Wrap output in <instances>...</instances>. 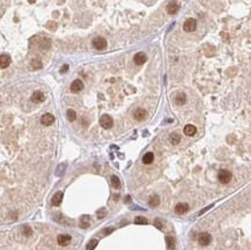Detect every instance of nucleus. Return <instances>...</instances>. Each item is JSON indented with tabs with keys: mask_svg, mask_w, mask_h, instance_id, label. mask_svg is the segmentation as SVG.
I'll return each instance as SVG.
<instances>
[{
	"mask_svg": "<svg viewBox=\"0 0 251 250\" xmlns=\"http://www.w3.org/2000/svg\"><path fill=\"white\" fill-rule=\"evenodd\" d=\"M211 207H212V205H211V206H208V207H206V208H204V210H203V211H200V212H199L198 214H199V216H200V214H203L204 212H206V211H207V210H209Z\"/></svg>",
	"mask_w": 251,
	"mask_h": 250,
	"instance_id": "obj_33",
	"label": "nucleus"
},
{
	"mask_svg": "<svg viewBox=\"0 0 251 250\" xmlns=\"http://www.w3.org/2000/svg\"><path fill=\"white\" fill-rule=\"evenodd\" d=\"M111 184H112V187L115 189H119L120 188V181H119V178L116 175L111 176Z\"/></svg>",
	"mask_w": 251,
	"mask_h": 250,
	"instance_id": "obj_23",
	"label": "nucleus"
},
{
	"mask_svg": "<svg viewBox=\"0 0 251 250\" xmlns=\"http://www.w3.org/2000/svg\"><path fill=\"white\" fill-rule=\"evenodd\" d=\"M83 89V82L81 80H74L71 85V91L73 93H79Z\"/></svg>",
	"mask_w": 251,
	"mask_h": 250,
	"instance_id": "obj_9",
	"label": "nucleus"
},
{
	"mask_svg": "<svg viewBox=\"0 0 251 250\" xmlns=\"http://www.w3.org/2000/svg\"><path fill=\"white\" fill-rule=\"evenodd\" d=\"M111 231H114V228H112V227L106 228V229H103V230H102V234H103V235H108V234H110Z\"/></svg>",
	"mask_w": 251,
	"mask_h": 250,
	"instance_id": "obj_31",
	"label": "nucleus"
},
{
	"mask_svg": "<svg viewBox=\"0 0 251 250\" xmlns=\"http://www.w3.org/2000/svg\"><path fill=\"white\" fill-rule=\"evenodd\" d=\"M71 241H72V237H71L69 235H67V234L58 235V237H57V242H58V244H59V245H63V247L68 245V244L71 243Z\"/></svg>",
	"mask_w": 251,
	"mask_h": 250,
	"instance_id": "obj_7",
	"label": "nucleus"
},
{
	"mask_svg": "<svg viewBox=\"0 0 251 250\" xmlns=\"http://www.w3.org/2000/svg\"><path fill=\"white\" fill-rule=\"evenodd\" d=\"M63 197H64V194H63L61 191L56 192L55 196L52 197V200H51L52 205H53V206H59V205L61 204V202H63Z\"/></svg>",
	"mask_w": 251,
	"mask_h": 250,
	"instance_id": "obj_11",
	"label": "nucleus"
},
{
	"mask_svg": "<svg viewBox=\"0 0 251 250\" xmlns=\"http://www.w3.org/2000/svg\"><path fill=\"white\" fill-rule=\"evenodd\" d=\"M196 132H197V128L194 126V125H192V124H188V125H185V128H184V133H185L186 136L192 137V136L196 134Z\"/></svg>",
	"mask_w": 251,
	"mask_h": 250,
	"instance_id": "obj_16",
	"label": "nucleus"
},
{
	"mask_svg": "<svg viewBox=\"0 0 251 250\" xmlns=\"http://www.w3.org/2000/svg\"><path fill=\"white\" fill-rule=\"evenodd\" d=\"M169 140H170V142L172 145H177V144H179V141H181V136H179L178 133H176V132H174L169 136Z\"/></svg>",
	"mask_w": 251,
	"mask_h": 250,
	"instance_id": "obj_20",
	"label": "nucleus"
},
{
	"mask_svg": "<svg viewBox=\"0 0 251 250\" xmlns=\"http://www.w3.org/2000/svg\"><path fill=\"white\" fill-rule=\"evenodd\" d=\"M178 11H179V5H178L176 1H170V3L167 5V12H168V14L175 15Z\"/></svg>",
	"mask_w": 251,
	"mask_h": 250,
	"instance_id": "obj_10",
	"label": "nucleus"
},
{
	"mask_svg": "<svg viewBox=\"0 0 251 250\" xmlns=\"http://www.w3.org/2000/svg\"><path fill=\"white\" fill-rule=\"evenodd\" d=\"M154 225L159 228V229H162V227H163V225H162V221H161L160 219H155L154 220Z\"/></svg>",
	"mask_w": 251,
	"mask_h": 250,
	"instance_id": "obj_29",
	"label": "nucleus"
},
{
	"mask_svg": "<svg viewBox=\"0 0 251 250\" xmlns=\"http://www.w3.org/2000/svg\"><path fill=\"white\" fill-rule=\"evenodd\" d=\"M196 28H197V21L194 19H188L183 24V29L186 32H192L196 30Z\"/></svg>",
	"mask_w": 251,
	"mask_h": 250,
	"instance_id": "obj_4",
	"label": "nucleus"
},
{
	"mask_svg": "<svg viewBox=\"0 0 251 250\" xmlns=\"http://www.w3.org/2000/svg\"><path fill=\"white\" fill-rule=\"evenodd\" d=\"M35 1H36V0H28V3H29V4H34Z\"/></svg>",
	"mask_w": 251,
	"mask_h": 250,
	"instance_id": "obj_35",
	"label": "nucleus"
},
{
	"mask_svg": "<svg viewBox=\"0 0 251 250\" xmlns=\"http://www.w3.org/2000/svg\"><path fill=\"white\" fill-rule=\"evenodd\" d=\"M188 211H189V205H188L186 203H179V204H177L176 207H175V212H176L177 214H184V213H186Z\"/></svg>",
	"mask_w": 251,
	"mask_h": 250,
	"instance_id": "obj_13",
	"label": "nucleus"
},
{
	"mask_svg": "<svg viewBox=\"0 0 251 250\" xmlns=\"http://www.w3.org/2000/svg\"><path fill=\"white\" fill-rule=\"evenodd\" d=\"M100 124H101V126H102L103 129L108 130V129L112 128V125H114V119H112L109 115H103V116L100 118Z\"/></svg>",
	"mask_w": 251,
	"mask_h": 250,
	"instance_id": "obj_1",
	"label": "nucleus"
},
{
	"mask_svg": "<svg viewBox=\"0 0 251 250\" xmlns=\"http://www.w3.org/2000/svg\"><path fill=\"white\" fill-rule=\"evenodd\" d=\"M175 102L178 104V105H183L185 102H186V95L184 93H178L175 97Z\"/></svg>",
	"mask_w": 251,
	"mask_h": 250,
	"instance_id": "obj_18",
	"label": "nucleus"
},
{
	"mask_svg": "<svg viewBox=\"0 0 251 250\" xmlns=\"http://www.w3.org/2000/svg\"><path fill=\"white\" fill-rule=\"evenodd\" d=\"M146 115H147V112H146V110L145 109H137L135 111H134V118L137 119V120H143L146 118Z\"/></svg>",
	"mask_w": 251,
	"mask_h": 250,
	"instance_id": "obj_15",
	"label": "nucleus"
},
{
	"mask_svg": "<svg viewBox=\"0 0 251 250\" xmlns=\"http://www.w3.org/2000/svg\"><path fill=\"white\" fill-rule=\"evenodd\" d=\"M147 222L148 221H147V219L145 217H137L134 219V224H137V225H146Z\"/></svg>",
	"mask_w": 251,
	"mask_h": 250,
	"instance_id": "obj_27",
	"label": "nucleus"
},
{
	"mask_svg": "<svg viewBox=\"0 0 251 250\" xmlns=\"http://www.w3.org/2000/svg\"><path fill=\"white\" fill-rule=\"evenodd\" d=\"M53 122H55V116L51 114H44L41 117V123L43 125H45V126H50V125H52Z\"/></svg>",
	"mask_w": 251,
	"mask_h": 250,
	"instance_id": "obj_6",
	"label": "nucleus"
},
{
	"mask_svg": "<svg viewBox=\"0 0 251 250\" xmlns=\"http://www.w3.org/2000/svg\"><path fill=\"white\" fill-rule=\"evenodd\" d=\"M211 241H212V236L208 234V233H206V231H204V233H200L199 234V236H198V242L200 243V245H208L209 243H211Z\"/></svg>",
	"mask_w": 251,
	"mask_h": 250,
	"instance_id": "obj_5",
	"label": "nucleus"
},
{
	"mask_svg": "<svg viewBox=\"0 0 251 250\" xmlns=\"http://www.w3.org/2000/svg\"><path fill=\"white\" fill-rule=\"evenodd\" d=\"M44 100H45V96H44L43 92H41V91H36L31 95V101L35 103H42Z\"/></svg>",
	"mask_w": 251,
	"mask_h": 250,
	"instance_id": "obj_8",
	"label": "nucleus"
},
{
	"mask_svg": "<svg viewBox=\"0 0 251 250\" xmlns=\"http://www.w3.org/2000/svg\"><path fill=\"white\" fill-rule=\"evenodd\" d=\"M130 200H131V198H130V197H126V198H125V203H126V202L129 203Z\"/></svg>",
	"mask_w": 251,
	"mask_h": 250,
	"instance_id": "obj_34",
	"label": "nucleus"
},
{
	"mask_svg": "<svg viewBox=\"0 0 251 250\" xmlns=\"http://www.w3.org/2000/svg\"><path fill=\"white\" fill-rule=\"evenodd\" d=\"M105 216V208H101L100 211H97V218H103Z\"/></svg>",
	"mask_w": 251,
	"mask_h": 250,
	"instance_id": "obj_30",
	"label": "nucleus"
},
{
	"mask_svg": "<svg viewBox=\"0 0 251 250\" xmlns=\"http://www.w3.org/2000/svg\"><path fill=\"white\" fill-rule=\"evenodd\" d=\"M92 44H93V46H94L96 50H104V49L106 48V45H108V43H106L105 38L101 37V36L95 37V38L93 40Z\"/></svg>",
	"mask_w": 251,
	"mask_h": 250,
	"instance_id": "obj_3",
	"label": "nucleus"
},
{
	"mask_svg": "<svg viewBox=\"0 0 251 250\" xmlns=\"http://www.w3.org/2000/svg\"><path fill=\"white\" fill-rule=\"evenodd\" d=\"M0 66H1V68L4 69V68H7L8 66H9V64H11V58H9V56H7V55H5V53H3L1 56H0Z\"/></svg>",
	"mask_w": 251,
	"mask_h": 250,
	"instance_id": "obj_14",
	"label": "nucleus"
},
{
	"mask_svg": "<svg viewBox=\"0 0 251 250\" xmlns=\"http://www.w3.org/2000/svg\"><path fill=\"white\" fill-rule=\"evenodd\" d=\"M67 69H68V65L66 64V65H64V66H63V67L60 68V72H61V73H65Z\"/></svg>",
	"mask_w": 251,
	"mask_h": 250,
	"instance_id": "obj_32",
	"label": "nucleus"
},
{
	"mask_svg": "<svg viewBox=\"0 0 251 250\" xmlns=\"http://www.w3.org/2000/svg\"><path fill=\"white\" fill-rule=\"evenodd\" d=\"M67 118H68L69 122H74L75 118H77V114H75V111H74V110H72V109L67 110Z\"/></svg>",
	"mask_w": 251,
	"mask_h": 250,
	"instance_id": "obj_26",
	"label": "nucleus"
},
{
	"mask_svg": "<svg viewBox=\"0 0 251 250\" xmlns=\"http://www.w3.org/2000/svg\"><path fill=\"white\" fill-rule=\"evenodd\" d=\"M153 161H154V154L152 152L146 153L145 155H143V157H142V162L145 165H151Z\"/></svg>",
	"mask_w": 251,
	"mask_h": 250,
	"instance_id": "obj_19",
	"label": "nucleus"
},
{
	"mask_svg": "<svg viewBox=\"0 0 251 250\" xmlns=\"http://www.w3.org/2000/svg\"><path fill=\"white\" fill-rule=\"evenodd\" d=\"M97 244H98V241H97L96 239L90 240V241H89V243L87 244V250H94Z\"/></svg>",
	"mask_w": 251,
	"mask_h": 250,
	"instance_id": "obj_25",
	"label": "nucleus"
},
{
	"mask_svg": "<svg viewBox=\"0 0 251 250\" xmlns=\"http://www.w3.org/2000/svg\"><path fill=\"white\" fill-rule=\"evenodd\" d=\"M218 177H219V181H220L222 184H227V183H229L230 180H231V173H230L229 170L222 169V170L219 171Z\"/></svg>",
	"mask_w": 251,
	"mask_h": 250,
	"instance_id": "obj_2",
	"label": "nucleus"
},
{
	"mask_svg": "<svg viewBox=\"0 0 251 250\" xmlns=\"http://www.w3.org/2000/svg\"><path fill=\"white\" fill-rule=\"evenodd\" d=\"M148 204H149L152 207L159 206V205H160V197H159V196H156V194L152 196V197L149 198V200H148Z\"/></svg>",
	"mask_w": 251,
	"mask_h": 250,
	"instance_id": "obj_21",
	"label": "nucleus"
},
{
	"mask_svg": "<svg viewBox=\"0 0 251 250\" xmlns=\"http://www.w3.org/2000/svg\"><path fill=\"white\" fill-rule=\"evenodd\" d=\"M166 242H167V245L169 249H175V239L172 236H167Z\"/></svg>",
	"mask_w": 251,
	"mask_h": 250,
	"instance_id": "obj_24",
	"label": "nucleus"
},
{
	"mask_svg": "<svg viewBox=\"0 0 251 250\" xmlns=\"http://www.w3.org/2000/svg\"><path fill=\"white\" fill-rule=\"evenodd\" d=\"M22 231H23V234H24L26 236H30L31 233H32V230H31V228H30L29 226H23V227H22Z\"/></svg>",
	"mask_w": 251,
	"mask_h": 250,
	"instance_id": "obj_28",
	"label": "nucleus"
},
{
	"mask_svg": "<svg viewBox=\"0 0 251 250\" xmlns=\"http://www.w3.org/2000/svg\"><path fill=\"white\" fill-rule=\"evenodd\" d=\"M133 60H134V63H135L137 65H142V64H145V63H146V60H147V56H146L143 52H139V53H137V55L134 56Z\"/></svg>",
	"mask_w": 251,
	"mask_h": 250,
	"instance_id": "obj_12",
	"label": "nucleus"
},
{
	"mask_svg": "<svg viewBox=\"0 0 251 250\" xmlns=\"http://www.w3.org/2000/svg\"><path fill=\"white\" fill-rule=\"evenodd\" d=\"M80 227L81 228H88L89 225H90V217L87 216V214H85V216H82L80 218Z\"/></svg>",
	"mask_w": 251,
	"mask_h": 250,
	"instance_id": "obj_17",
	"label": "nucleus"
},
{
	"mask_svg": "<svg viewBox=\"0 0 251 250\" xmlns=\"http://www.w3.org/2000/svg\"><path fill=\"white\" fill-rule=\"evenodd\" d=\"M31 66H32L34 69H40V68H42L43 64H42L41 59L36 58V59H32V60H31Z\"/></svg>",
	"mask_w": 251,
	"mask_h": 250,
	"instance_id": "obj_22",
	"label": "nucleus"
}]
</instances>
